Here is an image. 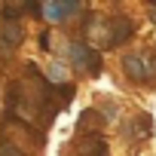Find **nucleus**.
<instances>
[{
    "label": "nucleus",
    "instance_id": "8",
    "mask_svg": "<svg viewBox=\"0 0 156 156\" xmlns=\"http://www.w3.org/2000/svg\"><path fill=\"white\" fill-rule=\"evenodd\" d=\"M40 49H52V46H49V31L40 34Z\"/></svg>",
    "mask_w": 156,
    "mask_h": 156
},
{
    "label": "nucleus",
    "instance_id": "1",
    "mask_svg": "<svg viewBox=\"0 0 156 156\" xmlns=\"http://www.w3.org/2000/svg\"><path fill=\"white\" fill-rule=\"evenodd\" d=\"M67 61H70V67L76 73H83V76H98L101 73V52L92 43H80V40L67 43Z\"/></svg>",
    "mask_w": 156,
    "mask_h": 156
},
{
    "label": "nucleus",
    "instance_id": "6",
    "mask_svg": "<svg viewBox=\"0 0 156 156\" xmlns=\"http://www.w3.org/2000/svg\"><path fill=\"white\" fill-rule=\"evenodd\" d=\"M122 70H126L129 80L147 83V70H144V55H141V52H126V55H122Z\"/></svg>",
    "mask_w": 156,
    "mask_h": 156
},
{
    "label": "nucleus",
    "instance_id": "9",
    "mask_svg": "<svg viewBox=\"0 0 156 156\" xmlns=\"http://www.w3.org/2000/svg\"><path fill=\"white\" fill-rule=\"evenodd\" d=\"M147 12H150V22L156 25V3H150V6H147Z\"/></svg>",
    "mask_w": 156,
    "mask_h": 156
},
{
    "label": "nucleus",
    "instance_id": "7",
    "mask_svg": "<svg viewBox=\"0 0 156 156\" xmlns=\"http://www.w3.org/2000/svg\"><path fill=\"white\" fill-rule=\"evenodd\" d=\"M104 129V119L98 110H83L80 113V122H76V135H101Z\"/></svg>",
    "mask_w": 156,
    "mask_h": 156
},
{
    "label": "nucleus",
    "instance_id": "4",
    "mask_svg": "<svg viewBox=\"0 0 156 156\" xmlns=\"http://www.w3.org/2000/svg\"><path fill=\"white\" fill-rule=\"evenodd\" d=\"M80 9H83V3H76V0H67V3H40V12L46 16L49 25H58V22H64L67 16L80 12Z\"/></svg>",
    "mask_w": 156,
    "mask_h": 156
},
{
    "label": "nucleus",
    "instance_id": "5",
    "mask_svg": "<svg viewBox=\"0 0 156 156\" xmlns=\"http://www.w3.org/2000/svg\"><path fill=\"white\" fill-rule=\"evenodd\" d=\"M126 135H129L132 141H147V138L153 135V119H150L147 113H135V116L129 119V126H126Z\"/></svg>",
    "mask_w": 156,
    "mask_h": 156
},
{
    "label": "nucleus",
    "instance_id": "2",
    "mask_svg": "<svg viewBox=\"0 0 156 156\" xmlns=\"http://www.w3.org/2000/svg\"><path fill=\"white\" fill-rule=\"evenodd\" d=\"M135 37V22L129 16H113L107 19V37H104V46L113 49V46H122Z\"/></svg>",
    "mask_w": 156,
    "mask_h": 156
},
{
    "label": "nucleus",
    "instance_id": "3",
    "mask_svg": "<svg viewBox=\"0 0 156 156\" xmlns=\"http://www.w3.org/2000/svg\"><path fill=\"white\" fill-rule=\"evenodd\" d=\"M22 40H25L22 22H9V19L0 22V55H12L22 46Z\"/></svg>",
    "mask_w": 156,
    "mask_h": 156
},
{
    "label": "nucleus",
    "instance_id": "10",
    "mask_svg": "<svg viewBox=\"0 0 156 156\" xmlns=\"http://www.w3.org/2000/svg\"><path fill=\"white\" fill-rule=\"evenodd\" d=\"M153 55H156V49H153Z\"/></svg>",
    "mask_w": 156,
    "mask_h": 156
}]
</instances>
